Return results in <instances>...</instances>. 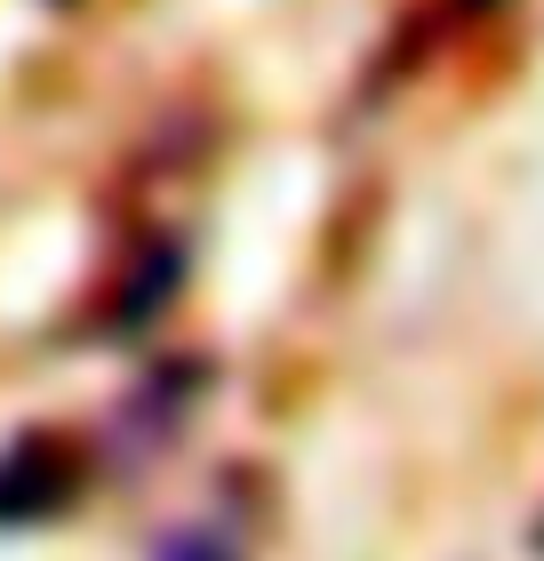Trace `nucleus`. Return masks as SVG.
<instances>
[{"label":"nucleus","mask_w":544,"mask_h":561,"mask_svg":"<svg viewBox=\"0 0 544 561\" xmlns=\"http://www.w3.org/2000/svg\"><path fill=\"white\" fill-rule=\"evenodd\" d=\"M72 490H81V457L57 433H24V442L0 449V529L65 514Z\"/></svg>","instance_id":"f257e3e1"},{"label":"nucleus","mask_w":544,"mask_h":561,"mask_svg":"<svg viewBox=\"0 0 544 561\" xmlns=\"http://www.w3.org/2000/svg\"><path fill=\"white\" fill-rule=\"evenodd\" d=\"M152 561H232V546H224V538H209V529H176V538L152 553Z\"/></svg>","instance_id":"f03ea898"}]
</instances>
